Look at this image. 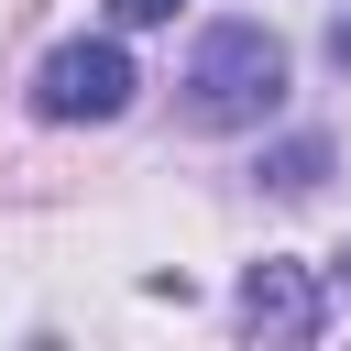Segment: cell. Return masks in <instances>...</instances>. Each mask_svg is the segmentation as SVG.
<instances>
[{
    "label": "cell",
    "mask_w": 351,
    "mask_h": 351,
    "mask_svg": "<svg viewBox=\"0 0 351 351\" xmlns=\"http://www.w3.org/2000/svg\"><path fill=\"white\" fill-rule=\"evenodd\" d=\"M132 55L110 44V33H77V44H55L44 66H33V110L44 121H121L132 110Z\"/></svg>",
    "instance_id": "cell-2"
},
{
    "label": "cell",
    "mask_w": 351,
    "mask_h": 351,
    "mask_svg": "<svg viewBox=\"0 0 351 351\" xmlns=\"http://www.w3.org/2000/svg\"><path fill=\"white\" fill-rule=\"evenodd\" d=\"M329 66H340V77H351V22H329Z\"/></svg>",
    "instance_id": "cell-6"
},
{
    "label": "cell",
    "mask_w": 351,
    "mask_h": 351,
    "mask_svg": "<svg viewBox=\"0 0 351 351\" xmlns=\"http://www.w3.org/2000/svg\"><path fill=\"white\" fill-rule=\"evenodd\" d=\"M340 285H351V252H340Z\"/></svg>",
    "instance_id": "cell-7"
},
{
    "label": "cell",
    "mask_w": 351,
    "mask_h": 351,
    "mask_svg": "<svg viewBox=\"0 0 351 351\" xmlns=\"http://www.w3.org/2000/svg\"><path fill=\"white\" fill-rule=\"evenodd\" d=\"M274 99H285V44L263 22H208L176 77V110L197 132H252V121H274Z\"/></svg>",
    "instance_id": "cell-1"
},
{
    "label": "cell",
    "mask_w": 351,
    "mask_h": 351,
    "mask_svg": "<svg viewBox=\"0 0 351 351\" xmlns=\"http://www.w3.org/2000/svg\"><path fill=\"white\" fill-rule=\"evenodd\" d=\"M176 11H186V0H110V22H121V33H143V22H176Z\"/></svg>",
    "instance_id": "cell-5"
},
{
    "label": "cell",
    "mask_w": 351,
    "mask_h": 351,
    "mask_svg": "<svg viewBox=\"0 0 351 351\" xmlns=\"http://www.w3.org/2000/svg\"><path fill=\"white\" fill-rule=\"evenodd\" d=\"M241 329H252V340H318V329H329L318 274H307L296 252H263V263L241 274Z\"/></svg>",
    "instance_id": "cell-3"
},
{
    "label": "cell",
    "mask_w": 351,
    "mask_h": 351,
    "mask_svg": "<svg viewBox=\"0 0 351 351\" xmlns=\"http://www.w3.org/2000/svg\"><path fill=\"white\" fill-rule=\"evenodd\" d=\"M318 176H329V143H318V132H296V143L263 154V186H274V197H307Z\"/></svg>",
    "instance_id": "cell-4"
}]
</instances>
